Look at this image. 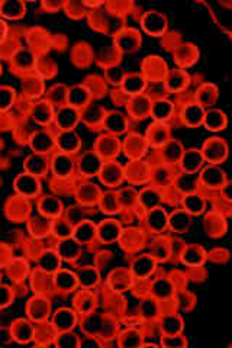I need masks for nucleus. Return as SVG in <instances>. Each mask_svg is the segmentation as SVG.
<instances>
[{
	"label": "nucleus",
	"mask_w": 232,
	"mask_h": 348,
	"mask_svg": "<svg viewBox=\"0 0 232 348\" xmlns=\"http://www.w3.org/2000/svg\"><path fill=\"white\" fill-rule=\"evenodd\" d=\"M77 121V113L72 108H63L57 115V125L64 131H70L73 125Z\"/></svg>",
	"instance_id": "obj_8"
},
{
	"label": "nucleus",
	"mask_w": 232,
	"mask_h": 348,
	"mask_svg": "<svg viewBox=\"0 0 232 348\" xmlns=\"http://www.w3.org/2000/svg\"><path fill=\"white\" fill-rule=\"evenodd\" d=\"M170 223H171V228L177 232H183L189 228L190 225V218L189 215H186L184 212H176L171 219H170Z\"/></svg>",
	"instance_id": "obj_20"
},
{
	"label": "nucleus",
	"mask_w": 232,
	"mask_h": 348,
	"mask_svg": "<svg viewBox=\"0 0 232 348\" xmlns=\"http://www.w3.org/2000/svg\"><path fill=\"white\" fill-rule=\"evenodd\" d=\"M34 115H35L34 118H36L39 122L45 124V122H48V121L51 119V109H50V106H48V105L41 103V105H39V106L35 109Z\"/></svg>",
	"instance_id": "obj_30"
},
{
	"label": "nucleus",
	"mask_w": 232,
	"mask_h": 348,
	"mask_svg": "<svg viewBox=\"0 0 232 348\" xmlns=\"http://www.w3.org/2000/svg\"><path fill=\"white\" fill-rule=\"evenodd\" d=\"M60 253L67 260H74V258H77L78 253H80V244L77 241H73V239L63 241L60 245Z\"/></svg>",
	"instance_id": "obj_16"
},
{
	"label": "nucleus",
	"mask_w": 232,
	"mask_h": 348,
	"mask_svg": "<svg viewBox=\"0 0 232 348\" xmlns=\"http://www.w3.org/2000/svg\"><path fill=\"white\" fill-rule=\"evenodd\" d=\"M87 99V93L81 90V87H76L69 93V100L72 102L73 106H81Z\"/></svg>",
	"instance_id": "obj_29"
},
{
	"label": "nucleus",
	"mask_w": 232,
	"mask_h": 348,
	"mask_svg": "<svg viewBox=\"0 0 232 348\" xmlns=\"http://www.w3.org/2000/svg\"><path fill=\"white\" fill-rule=\"evenodd\" d=\"M183 203H184V208H186L189 212H192V213H200L202 209H203V201H202V198L197 196V195H189V196H186Z\"/></svg>",
	"instance_id": "obj_23"
},
{
	"label": "nucleus",
	"mask_w": 232,
	"mask_h": 348,
	"mask_svg": "<svg viewBox=\"0 0 232 348\" xmlns=\"http://www.w3.org/2000/svg\"><path fill=\"white\" fill-rule=\"evenodd\" d=\"M12 97L13 94H10L7 89H0V109H6L10 105Z\"/></svg>",
	"instance_id": "obj_34"
},
{
	"label": "nucleus",
	"mask_w": 232,
	"mask_h": 348,
	"mask_svg": "<svg viewBox=\"0 0 232 348\" xmlns=\"http://www.w3.org/2000/svg\"><path fill=\"white\" fill-rule=\"evenodd\" d=\"M53 168L54 173L58 177H67V176L72 174L73 171V160L66 154L55 155L53 161Z\"/></svg>",
	"instance_id": "obj_3"
},
{
	"label": "nucleus",
	"mask_w": 232,
	"mask_h": 348,
	"mask_svg": "<svg viewBox=\"0 0 232 348\" xmlns=\"http://www.w3.org/2000/svg\"><path fill=\"white\" fill-rule=\"evenodd\" d=\"M141 202L145 208L148 209H153L154 206L158 205L160 202V195L155 192V190H145L143 195H141Z\"/></svg>",
	"instance_id": "obj_27"
},
{
	"label": "nucleus",
	"mask_w": 232,
	"mask_h": 348,
	"mask_svg": "<svg viewBox=\"0 0 232 348\" xmlns=\"http://www.w3.org/2000/svg\"><path fill=\"white\" fill-rule=\"evenodd\" d=\"M60 344H61V346H70V344H77V341H76V337H74V335L66 334V335L61 337Z\"/></svg>",
	"instance_id": "obj_35"
},
{
	"label": "nucleus",
	"mask_w": 232,
	"mask_h": 348,
	"mask_svg": "<svg viewBox=\"0 0 232 348\" xmlns=\"http://www.w3.org/2000/svg\"><path fill=\"white\" fill-rule=\"evenodd\" d=\"M76 322V316L72 311L69 309H60V311L55 313V318H54V327L57 330L60 331H66L69 328H72Z\"/></svg>",
	"instance_id": "obj_4"
},
{
	"label": "nucleus",
	"mask_w": 232,
	"mask_h": 348,
	"mask_svg": "<svg viewBox=\"0 0 232 348\" xmlns=\"http://www.w3.org/2000/svg\"><path fill=\"white\" fill-rule=\"evenodd\" d=\"M184 119L186 122H189L190 125H195V124H199L202 119H203V113H202V109L196 106V105H192L189 106L187 109L184 110Z\"/></svg>",
	"instance_id": "obj_26"
},
{
	"label": "nucleus",
	"mask_w": 232,
	"mask_h": 348,
	"mask_svg": "<svg viewBox=\"0 0 232 348\" xmlns=\"http://www.w3.org/2000/svg\"><path fill=\"white\" fill-rule=\"evenodd\" d=\"M55 284L63 289V290H69V289H73L74 284H76V277L74 275H72L70 272H58L55 275Z\"/></svg>",
	"instance_id": "obj_19"
},
{
	"label": "nucleus",
	"mask_w": 232,
	"mask_h": 348,
	"mask_svg": "<svg viewBox=\"0 0 232 348\" xmlns=\"http://www.w3.org/2000/svg\"><path fill=\"white\" fill-rule=\"evenodd\" d=\"M181 165H183V168H184L186 171L193 173V171H196L197 168L202 165V155L197 152L196 149H189V151L183 155Z\"/></svg>",
	"instance_id": "obj_11"
},
{
	"label": "nucleus",
	"mask_w": 232,
	"mask_h": 348,
	"mask_svg": "<svg viewBox=\"0 0 232 348\" xmlns=\"http://www.w3.org/2000/svg\"><path fill=\"white\" fill-rule=\"evenodd\" d=\"M202 182L206 184V187H222V184L225 182V174L222 170H218L215 167H208L203 173H202Z\"/></svg>",
	"instance_id": "obj_2"
},
{
	"label": "nucleus",
	"mask_w": 232,
	"mask_h": 348,
	"mask_svg": "<svg viewBox=\"0 0 232 348\" xmlns=\"http://www.w3.org/2000/svg\"><path fill=\"white\" fill-rule=\"evenodd\" d=\"M7 299H9V296H7V289H0V305L7 303Z\"/></svg>",
	"instance_id": "obj_36"
},
{
	"label": "nucleus",
	"mask_w": 232,
	"mask_h": 348,
	"mask_svg": "<svg viewBox=\"0 0 232 348\" xmlns=\"http://www.w3.org/2000/svg\"><path fill=\"white\" fill-rule=\"evenodd\" d=\"M31 144H32V148L35 149L36 152H47L53 147V138L47 132H36L35 135L32 137Z\"/></svg>",
	"instance_id": "obj_10"
},
{
	"label": "nucleus",
	"mask_w": 232,
	"mask_h": 348,
	"mask_svg": "<svg viewBox=\"0 0 232 348\" xmlns=\"http://www.w3.org/2000/svg\"><path fill=\"white\" fill-rule=\"evenodd\" d=\"M205 118V124H206V128L211 129V131H218V129H222V127L225 125V115L219 110H211Z\"/></svg>",
	"instance_id": "obj_15"
},
{
	"label": "nucleus",
	"mask_w": 232,
	"mask_h": 348,
	"mask_svg": "<svg viewBox=\"0 0 232 348\" xmlns=\"http://www.w3.org/2000/svg\"><path fill=\"white\" fill-rule=\"evenodd\" d=\"M206 148H209V149H215V151H211V152H206L208 158H211V160H218V158H221V154H224V155H225V152H219V149H225V148L222 147V144H219V142H212V144H209V142H208Z\"/></svg>",
	"instance_id": "obj_32"
},
{
	"label": "nucleus",
	"mask_w": 232,
	"mask_h": 348,
	"mask_svg": "<svg viewBox=\"0 0 232 348\" xmlns=\"http://www.w3.org/2000/svg\"><path fill=\"white\" fill-rule=\"evenodd\" d=\"M39 267L47 272V273H53L60 269V257L54 251H47L44 253L39 258Z\"/></svg>",
	"instance_id": "obj_9"
},
{
	"label": "nucleus",
	"mask_w": 232,
	"mask_h": 348,
	"mask_svg": "<svg viewBox=\"0 0 232 348\" xmlns=\"http://www.w3.org/2000/svg\"><path fill=\"white\" fill-rule=\"evenodd\" d=\"M144 26L151 34H160L161 31H164V28H165V22H164V18L160 15L150 13L147 18L144 19Z\"/></svg>",
	"instance_id": "obj_13"
},
{
	"label": "nucleus",
	"mask_w": 232,
	"mask_h": 348,
	"mask_svg": "<svg viewBox=\"0 0 232 348\" xmlns=\"http://www.w3.org/2000/svg\"><path fill=\"white\" fill-rule=\"evenodd\" d=\"M145 81L140 75H131L129 78H126L125 81V90L129 94H138L140 92H143Z\"/></svg>",
	"instance_id": "obj_22"
},
{
	"label": "nucleus",
	"mask_w": 232,
	"mask_h": 348,
	"mask_svg": "<svg viewBox=\"0 0 232 348\" xmlns=\"http://www.w3.org/2000/svg\"><path fill=\"white\" fill-rule=\"evenodd\" d=\"M103 173H106V176H103V182H106V183H110L113 184L115 182H119V173L116 171V168L115 167H106L105 168V171Z\"/></svg>",
	"instance_id": "obj_33"
},
{
	"label": "nucleus",
	"mask_w": 232,
	"mask_h": 348,
	"mask_svg": "<svg viewBox=\"0 0 232 348\" xmlns=\"http://www.w3.org/2000/svg\"><path fill=\"white\" fill-rule=\"evenodd\" d=\"M0 10L3 15H6L9 18H18L22 15V4L18 1H7V3H3L0 6Z\"/></svg>",
	"instance_id": "obj_25"
},
{
	"label": "nucleus",
	"mask_w": 232,
	"mask_h": 348,
	"mask_svg": "<svg viewBox=\"0 0 232 348\" xmlns=\"http://www.w3.org/2000/svg\"><path fill=\"white\" fill-rule=\"evenodd\" d=\"M148 225H150L155 232H160L161 229H164L165 225H167L165 212L161 210V209H154V210H151L150 215H148Z\"/></svg>",
	"instance_id": "obj_14"
},
{
	"label": "nucleus",
	"mask_w": 232,
	"mask_h": 348,
	"mask_svg": "<svg viewBox=\"0 0 232 348\" xmlns=\"http://www.w3.org/2000/svg\"><path fill=\"white\" fill-rule=\"evenodd\" d=\"M47 165L44 164V160L39 157V155H35V157H31L28 160V168L34 173V174H41L44 170H45Z\"/></svg>",
	"instance_id": "obj_31"
},
{
	"label": "nucleus",
	"mask_w": 232,
	"mask_h": 348,
	"mask_svg": "<svg viewBox=\"0 0 232 348\" xmlns=\"http://www.w3.org/2000/svg\"><path fill=\"white\" fill-rule=\"evenodd\" d=\"M173 113V105L167 100H160L153 106V116L158 121H165Z\"/></svg>",
	"instance_id": "obj_17"
},
{
	"label": "nucleus",
	"mask_w": 232,
	"mask_h": 348,
	"mask_svg": "<svg viewBox=\"0 0 232 348\" xmlns=\"http://www.w3.org/2000/svg\"><path fill=\"white\" fill-rule=\"evenodd\" d=\"M99 237L103 242H112L119 237V225L113 220H106L99 228Z\"/></svg>",
	"instance_id": "obj_6"
},
{
	"label": "nucleus",
	"mask_w": 232,
	"mask_h": 348,
	"mask_svg": "<svg viewBox=\"0 0 232 348\" xmlns=\"http://www.w3.org/2000/svg\"><path fill=\"white\" fill-rule=\"evenodd\" d=\"M80 171L86 176H93L94 173L99 171L100 168V160L96 154L89 152L86 154L81 160H80Z\"/></svg>",
	"instance_id": "obj_5"
},
{
	"label": "nucleus",
	"mask_w": 232,
	"mask_h": 348,
	"mask_svg": "<svg viewBox=\"0 0 232 348\" xmlns=\"http://www.w3.org/2000/svg\"><path fill=\"white\" fill-rule=\"evenodd\" d=\"M57 144L60 145V148L66 152H73L74 149H77L78 147V138L74 132L70 131H64L60 134V137L57 138Z\"/></svg>",
	"instance_id": "obj_7"
},
{
	"label": "nucleus",
	"mask_w": 232,
	"mask_h": 348,
	"mask_svg": "<svg viewBox=\"0 0 232 348\" xmlns=\"http://www.w3.org/2000/svg\"><path fill=\"white\" fill-rule=\"evenodd\" d=\"M153 270H154V261L151 258H148V257H141L134 264V272H135V275L140 276V277L148 276Z\"/></svg>",
	"instance_id": "obj_18"
},
{
	"label": "nucleus",
	"mask_w": 232,
	"mask_h": 348,
	"mask_svg": "<svg viewBox=\"0 0 232 348\" xmlns=\"http://www.w3.org/2000/svg\"><path fill=\"white\" fill-rule=\"evenodd\" d=\"M106 125L110 131H118V132H121V131H124L125 121H124V118H122L121 113H112V115H109V118H107Z\"/></svg>",
	"instance_id": "obj_28"
},
{
	"label": "nucleus",
	"mask_w": 232,
	"mask_h": 348,
	"mask_svg": "<svg viewBox=\"0 0 232 348\" xmlns=\"http://www.w3.org/2000/svg\"><path fill=\"white\" fill-rule=\"evenodd\" d=\"M93 237H94V225H91L90 222H83L76 228L74 238L78 244H86L91 241Z\"/></svg>",
	"instance_id": "obj_12"
},
{
	"label": "nucleus",
	"mask_w": 232,
	"mask_h": 348,
	"mask_svg": "<svg viewBox=\"0 0 232 348\" xmlns=\"http://www.w3.org/2000/svg\"><path fill=\"white\" fill-rule=\"evenodd\" d=\"M16 189L23 196L31 198L39 192V183L34 176L23 174V176L18 177V180H16Z\"/></svg>",
	"instance_id": "obj_1"
},
{
	"label": "nucleus",
	"mask_w": 232,
	"mask_h": 348,
	"mask_svg": "<svg viewBox=\"0 0 232 348\" xmlns=\"http://www.w3.org/2000/svg\"><path fill=\"white\" fill-rule=\"evenodd\" d=\"M78 280L84 286H93L97 283V273L91 267H84L78 270Z\"/></svg>",
	"instance_id": "obj_24"
},
{
	"label": "nucleus",
	"mask_w": 232,
	"mask_h": 348,
	"mask_svg": "<svg viewBox=\"0 0 232 348\" xmlns=\"http://www.w3.org/2000/svg\"><path fill=\"white\" fill-rule=\"evenodd\" d=\"M41 210L45 215L55 216L61 210V203H60V201L54 199V198H47V199H44V201L41 202Z\"/></svg>",
	"instance_id": "obj_21"
}]
</instances>
